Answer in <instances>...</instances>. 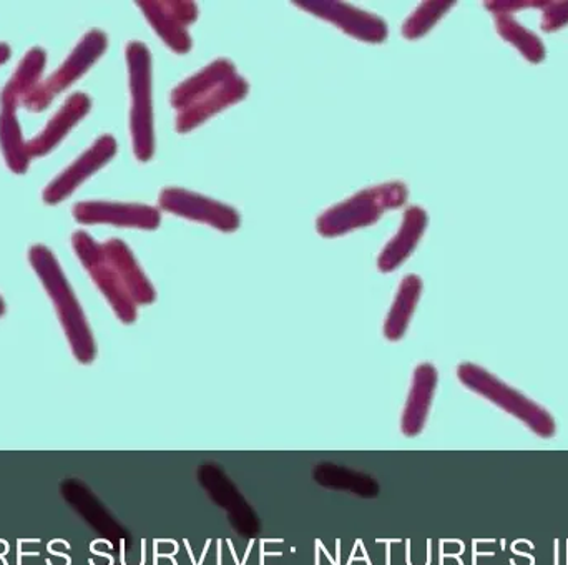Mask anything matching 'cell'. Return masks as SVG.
<instances>
[{
	"label": "cell",
	"mask_w": 568,
	"mask_h": 565,
	"mask_svg": "<svg viewBox=\"0 0 568 565\" xmlns=\"http://www.w3.org/2000/svg\"><path fill=\"white\" fill-rule=\"evenodd\" d=\"M248 82L229 60L219 59L189 77L172 92L176 132L189 133L248 95Z\"/></svg>",
	"instance_id": "obj_1"
},
{
	"label": "cell",
	"mask_w": 568,
	"mask_h": 565,
	"mask_svg": "<svg viewBox=\"0 0 568 565\" xmlns=\"http://www.w3.org/2000/svg\"><path fill=\"white\" fill-rule=\"evenodd\" d=\"M29 262L45 287L50 300L55 304L60 324L65 331L73 356L82 364L93 363L97 356V346L92 330H90L82 306H80L69 280L63 275L62 266L57 262L55 255L47 246L33 245L29 252Z\"/></svg>",
	"instance_id": "obj_2"
},
{
	"label": "cell",
	"mask_w": 568,
	"mask_h": 565,
	"mask_svg": "<svg viewBox=\"0 0 568 565\" xmlns=\"http://www.w3.org/2000/svg\"><path fill=\"white\" fill-rule=\"evenodd\" d=\"M457 377L467 390L486 397L487 401L496 404L510 416L523 421L537 436L544 437V440L556 436V420L546 407L540 406L520 391L514 390L513 386L504 383L484 367L473 363H463L457 367Z\"/></svg>",
	"instance_id": "obj_3"
},
{
	"label": "cell",
	"mask_w": 568,
	"mask_h": 565,
	"mask_svg": "<svg viewBox=\"0 0 568 565\" xmlns=\"http://www.w3.org/2000/svg\"><path fill=\"white\" fill-rule=\"evenodd\" d=\"M406 202L407 189L399 182L363 190L346 202L326 210L317 219V233L326 239L346 235L354 230L373 225L384 213L399 209Z\"/></svg>",
	"instance_id": "obj_4"
},
{
	"label": "cell",
	"mask_w": 568,
	"mask_h": 565,
	"mask_svg": "<svg viewBox=\"0 0 568 565\" xmlns=\"http://www.w3.org/2000/svg\"><path fill=\"white\" fill-rule=\"evenodd\" d=\"M126 65H129L130 93H132L133 152L140 162H149L155 152L153 140L152 113V56L145 43L130 42L126 46Z\"/></svg>",
	"instance_id": "obj_5"
},
{
	"label": "cell",
	"mask_w": 568,
	"mask_h": 565,
	"mask_svg": "<svg viewBox=\"0 0 568 565\" xmlns=\"http://www.w3.org/2000/svg\"><path fill=\"white\" fill-rule=\"evenodd\" d=\"M72 246L77 259L80 260L97 287L102 291L116 317L125 324L135 323L136 316H139V306L130 296L115 266L103 252L102 243L95 242L89 233L75 232L72 235Z\"/></svg>",
	"instance_id": "obj_6"
},
{
	"label": "cell",
	"mask_w": 568,
	"mask_h": 565,
	"mask_svg": "<svg viewBox=\"0 0 568 565\" xmlns=\"http://www.w3.org/2000/svg\"><path fill=\"white\" fill-rule=\"evenodd\" d=\"M106 46L109 40L102 30L93 29L87 32L79 46L67 57L65 62L49 79L42 80L37 89L23 99L22 105L32 113L45 110L55 97L92 69L93 63L105 53Z\"/></svg>",
	"instance_id": "obj_7"
},
{
	"label": "cell",
	"mask_w": 568,
	"mask_h": 565,
	"mask_svg": "<svg viewBox=\"0 0 568 565\" xmlns=\"http://www.w3.org/2000/svg\"><path fill=\"white\" fill-rule=\"evenodd\" d=\"M159 202L165 212L193 222L206 223L222 232L230 233L240 229V215L235 209L189 190L165 189L160 193Z\"/></svg>",
	"instance_id": "obj_8"
},
{
	"label": "cell",
	"mask_w": 568,
	"mask_h": 565,
	"mask_svg": "<svg viewBox=\"0 0 568 565\" xmlns=\"http://www.w3.org/2000/svg\"><path fill=\"white\" fill-rule=\"evenodd\" d=\"M116 142L112 135H102L87 152L82 153L69 169L63 170L43 190L42 199L47 205H59L69 199L89 176L95 175L115 157Z\"/></svg>",
	"instance_id": "obj_9"
},
{
	"label": "cell",
	"mask_w": 568,
	"mask_h": 565,
	"mask_svg": "<svg viewBox=\"0 0 568 565\" xmlns=\"http://www.w3.org/2000/svg\"><path fill=\"white\" fill-rule=\"evenodd\" d=\"M150 26L160 39L176 53H189L193 40L189 27L199 19V9L193 2H139Z\"/></svg>",
	"instance_id": "obj_10"
},
{
	"label": "cell",
	"mask_w": 568,
	"mask_h": 565,
	"mask_svg": "<svg viewBox=\"0 0 568 565\" xmlns=\"http://www.w3.org/2000/svg\"><path fill=\"white\" fill-rule=\"evenodd\" d=\"M296 6L320 19L334 23L347 36L356 37L363 42L381 43L387 39V26L381 17L347 3L313 0V2H296Z\"/></svg>",
	"instance_id": "obj_11"
},
{
	"label": "cell",
	"mask_w": 568,
	"mask_h": 565,
	"mask_svg": "<svg viewBox=\"0 0 568 565\" xmlns=\"http://www.w3.org/2000/svg\"><path fill=\"white\" fill-rule=\"evenodd\" d=\"M73 219L83 225L126 226V229L156 230L160 226V212L139 203L80 202L73 206Z\"/></svg>",
	"instance_id": "obj_12"
},
{
	"label": "cell",
	"mask_w": 568,
	"mask_h": 565,
	"mask_svg": "<svg viewBox=\"0 0 568 565\" xmlns=\"http://www.w3.org/2000/svg\"><path fill=\"white\" fill-rule=\"evenodd\" d=\"M19 105H22V97L7 82L0 93V149L10 172L22 175L29 170L32 159L27 152V143L17 119Z\"/></svg>",
	"instance_id": "obj_13"
},
{
	"label": "cell",
	"mask_w": 568,
	"mask_h": 565,
	"mask_svg": "<svg viewBox=\"0 0 568 565\" xmlns=\"http://www.w3.org/2000/svg\"><path fill=\"white\" fill-rule=\"evenodd\" d=\"M92 109V100L87 93L77 92L69 97L62 109L55 113L53 119L47 123L45 129L27 142V152L30 159L33 157H45L69 135L70 130L85 119L87 113Z\"/></svg>",
	"instance_id": "obj_14"
},
{
	"label": "cell",
	"mask_w": 568,
	"mask_h": 565,
	"mask_svg": "<svg viewBox=\"0 0 568 565\" xmlns=\"http://www.w3.org/2000/svg\"><path fill=\"white\" fill-rule=\"evenodd\" d=\"M437 381L439 373L430 363L419 364L414 371L413 384L400 421V430L407 437H416L423 433L436 394Z\"/></svg>",
	"instance_id": "obj_15"
},
{
	"label": "cell",
	"mask_w": 568,
	"mask_h": 565,
	"mask_svg": "<svg viewBox=\"0 0 568 565\" xmlns=\"http://www.w3.org/2000/svg\"><path fill=\"white\" fill-rule=\"evenodd\" d=\"M427 226V213L420 206H410L404 215L397 235L387 243L386 249L377 259V269L383 273H390L399 269L416 250L417 243L423 239Z\"/></svg>",
	"instance_id": "obj_16"
},
{
	"label": "cell",
	"mask_w": 568,
	"mask_h": 565,
	"mask_svg": "<svg viewBox=\"0 0 568 565\" xmlns=\"http://www.w3.org/2000/svg\"><path fill=\"white\" fill-rule=\"evenodd\" d=\"M102 245L103 252L109 256L112 265L115 266L120 279L125 283L126 290H129L130 296L133 297L136 306L152 304L156 300L155 287L146 279L142 269H140L129 246L122 240L116 239L109 240V242L102 243Z\"/></svg>",
	"instance_id": "obj_17"
},
{
	"label": "cell",
	"mask_w": 568,
	"mask_h": 565,
	"mask_svg": "<svg viewBox=\"0 0 568 565\" xmlns=\"http://www.w3.org/2000/svg\"><path fill=\"white\" fill-rule=\"evenodd\" d=\"M420 293H423V280L419 276L409 275L400 282L396 300H394L386 323H384L386 340L399 341L406 334L410 317L419 303Z\"/></svg>",
	"instance_id": "obj_18"
},
{
	"label": "cell",
	"mask_w": 568,
	"mask_h": 565,
	"mask_svg": "<svg viewBox=\"0 0 568 565\" xmlns=\"http://www.w3.org/2000/svg\"><path fill=\"white\" fill-rule=\"evenodd\" d=\"M496 27L499 36L513 43L529 62L540 63L546 59V46L542 40L526 27L520 26L514 16H507V13L496 16Z\"/></svg>",
	"instance_id": "obj_19"
},
{
	"label": "cell",
	"mask_w": 568,
	"mask_h": 565,
	"mask_svg": "<svg viewBox=\"0 0 568 565\" xmlns=\"http://www.w3.org/2000/svg\"><path fill=\"white\" fill-rule=\"evenodd\" d=\"M47 53L45 50L40 47H33L32 50L27 52V56L20 60L19 67H17L16 75L9 80L10 85L17 90L20 97L26 99L30 92L37 89L40 82H42V72L45 69Z\"/></svg>",
	"instance_id": "obj_20"
},
{
	"label": "cell",
	"mask_w": 568,
	"mask_h": 565,
	"mask_svg": "<svg viewBox=\"0 0 568 565\" xmlns=\"http://www.w3.org/2000/svg\"><path fill=\"white\" fill-rule=\"evenodd\" d=\"M454 2H424L403 27V36L409 40L426 36L453 7Z\"/></svg>",
	"instance_id": "obj_21"
},
{
	"label": "cell",
	"mask_w": 568,
	"mask_h": 565,
	"mask_svg": "<svg viewBox=\"0 0 568 565\" xmlns=\"http://www.w3.org/2000/svg\"><path fill=\"white\" fill-rule=\"evenodd\" d=\"M568 23V0L567 2H547L542 9V22L540 27L546 32H556Z\"/></svg>",
	"instance_id": "obj_22"
},
{
	"label": "cell",
	"mask_w": 568,
	"mask_h": 565,
	"mask_svg": "<svg viewBox=\"0 0 568 565\" xmlns=\"http://www.w3.org/2000/svg\"><path fill=\"white\" fill-rule=\"evenodd\" d=\"M547 2L544 0H499V2H486L487 10L493 12L494 16H500V13H507V16H513L514 12H519V10L524 9H540L542 10L546 7Z\"/></svg>",
	"instance_id": "obj_23"
},
{
	"label": "cell",
	"mask_w": 568,
	"mask_h": 565,
	"mask_svg": "<svg viewBox=\"0 0 568 565\" xmlns=\"http://www.w3.org/2000/svg\"><path fill=\"white\" fill-rule=\"evenodd\" d=\"M10 53H12L10 47L7 43L0 42V65H3L10 59Z\"/></svg>",
	"instance_id": "obj_24"
},
{
	"label": "cell",
	"mask_w": 568,
	"mask_h": 565,
	"mask_svg": "<svg viewBox=\"0 0 568 565\" xmlns=\"http://www.w3.org/2000/svg\"><path fill=\"white\" fill-rule=\"evenodd\" d=\"M3 314H6V303H3L2 297H0V317H2Z\"/></svg>",
	"instance_id": "obj_25"
}]
</instances>
